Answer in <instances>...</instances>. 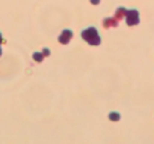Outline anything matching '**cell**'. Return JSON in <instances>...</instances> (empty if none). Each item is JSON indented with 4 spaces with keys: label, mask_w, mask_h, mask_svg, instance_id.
I'll return each mask as SVG.
<instances>
[{
    "label": "cell",
    "mask_w": 154,
    "mask_h": 144,
    "mask_svg": "<svg viewBox=\"0 0 154 144\" xmlns=\"http://www.w3.org/2000/svg\"><path fill=\"white\" fill-rule=\"evenodd\" d=\"M2 42H4V38H2V34L0 33V45L2 44Z\"/></svg>",
    "instance_id": "10"
},
{
    "label": "cell",
    "mask_w": 154,
    "mask_h": 144,
    "mask_svg": "<svg viewBox=\"0 0 154 144\" xmlns=\"http://www.w3.org/2000/svg\"><path fill=\"white\" fill-rule=\"evenodd\" d=\"M1 54H2V49H1V46H0V56H1Z\"/></svg>",
    "instance_id": "11"
},
{
    "label": "cell",
    "mask_w": 154,
    "mask_h": 144,
    "mask_svg": "<svg viewBox=\"0 0 154 144\" xmlns=\"http://www.w3.org/2000/svg\"><path fill=\"white\" fill-rule=\"evenodd\" d=\"M109 25L116 26V25H117V23H116V21L114 20V19H110V18H106V19L103 20V26L108 28V26H109Z\"/></svg>",
    "instance_id": "5"
},
{
    "label": "cell",
    "mask_w": 154,
    "mask_h": 144,
    "mask_svg": "<svg viewBox=\"0 0 154 144\" xmlns=\"http://www.w3.org/2000/svg\"><path fill=\"white\" fill-rule=\"evenodd\" d=\"M73 36V33L72 30H64L62 32V34L59 36V42L62 43V44H68L70 41H71V38Z\"/></svg>",
    "instance_id": "2"
},
{
    "label": "cell",
    "mask_w": 154,
    "mask_h": 144,
    "mask_svg": "<svg viewBox=\"0 0 154 144\" xmlns=\"http://www.w3.org/2000/svg\"><path fill=\"white\" fill-rule=\"evenodd\" d=\"M90 2L94 5H98L99 2H100V0H90Z\"/></svg>",
    "instance_id": "9"
},
{
    "label": "cell",
    "mask_w": 154,
    "mask_h": 144,
    "mask_svg": "<svg viewBox=\"0 0 154 144\" xmlns=\"http://www.w3.org/2000/svg\"><path fill=\"white\" fill-rule=\"evenodd\" d=\"M109 118H110L111 121H118V119H119V114H117V113H111V114L109 115Z\"/></svg>",
    "instance_id": "6"
},
{
    "label": "cell",
    "mask_w": 154,
    "mask_h": 144,
    "mask_svg": "<svg viewBox=\"0 0 154 144\" xmlns=\"http://www.w3.org/2000/svg\"><path fill=\"white\" fill-rule=\"evenodd\" d=\"M43 54H44V56H48V55H50V50H48V49H44Z\"/></svg>",
    "instance_id": "8"
},
{
    "label": "cell",
    "mask_w": 154,
    "mask_h": 144,
    "mask_svg": "<svg viewBox=\"0 0 154 144\" xmlns=\"http://www.w3.org/2000/svg\"><path fill=\"white\" fill-rule=\"evenodd\" d=\"M124 13H126L124 8H118V10H117V13H116V16H117V17L119 16V18H118V19H120V17L123 16V14H124Z\"/></svg>",
    "instance_id": "7"
},
{
    "label": "cell",
    "mask_w": 154,
    "mask_h": 144,
    "mask_svg": "<svg viewBox=\"0 0 154 144\" xmlns=\"http://www.w3.org/2000/svg\"><path fill=\"white\" fill-rule=\"evenodd\" d=\"M33 59L36 61V62H42L44 59V54L43 53H39V52H35L33 54Z\"/></svg>",
    "instance_id": "4"
},
{
    "label": "cell",
    "mask_w": 154,
    "mask_h": 144,
    "mask_svg": "<svg viewBox=\"0 0 154 144\" xmlns=\"http://www.w3.org/2000/svg\"><path fill=\"white\" fill-rule=\"evenodd\" d=\"M138 13L136 10H129L127 13V24L128 25H136L138 24Z\"/></svg>",
    "instance_id": "3"
},
{
    "label": "cell",
    "mask_w": 154,
    "mask_h": 144,
    "mask_svg": "<svg viewBox=\"0 0 154 144\" xmlns=\"http://www.w3.org/2000/svg\"><path fill=\"white\" fill-rule=\"evenodd\" d=\"M81 36L88 44L94 45V46L99 45L100 42H101V38H100V36L98 34V30H96L94 27H89V28L85 30L81 33Z\"/></svg>",
    "instance_id": "1"
}]
</instances>
